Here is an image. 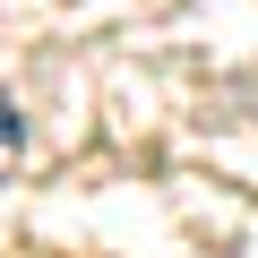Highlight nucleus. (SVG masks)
Segmentation results:
<instances>
[{
    "mask_svg": "<svg viewBox=\"0 0 258 258\" xmlns=\"http://www.w3.org/2000/svg\"><path fill=\"white\" fill-rule=\"evenodd\" d=\"M18 155H26V120H18V103H9V95H0V172H9Z\"/></svg>",
    "mask_w": 258,
    "mask_h": 258,
    "instance_id": "obj_1",
    "label": "nucleus"
},
{
    "mask_svg": "<svg viewBox=\"0 0 258 258\" xmlns=\"http://www.w3.org/2000/svg\"><path fill=\"white\" fill-rule=\"evenodd\" d=\"M232 103H241V112L258 120V78H232Z\"/></svg>",
    "mask_w": 258,
    "mask_h": 258,
    "instance_id": "obj_2",
    "label": "nucleus"
}]
</instances>
